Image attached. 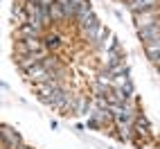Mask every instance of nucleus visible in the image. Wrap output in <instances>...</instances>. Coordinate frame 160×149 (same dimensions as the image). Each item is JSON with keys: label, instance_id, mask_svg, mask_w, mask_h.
I'll return each instance as SVG.
<instances>
[{"label": "nucleus", "instance_id": "nucleus-1", "mask_svg": "<svg viewBox=\"0 0 160 149\" xmlns=\"http://www.w3.org/2000/svg\"><path fill=\"white\" fill-rule=\"evenodd\" d=\"M74 23H77V27H79V29H86V27H90V25H95V23H99L88 0H83V3L77 7V14H74Z\"/></svg>", "mask_w": 160, "mask_h": 149}, {"label": "nucleus", "instance_id": "nucleus-2", "mask_svg": "<svg viewBox=\"0 0 160 149\" xmlns=\"http://www.w3.org/2000/svg\"><path fill=\"white\" fill-rule=\"evenodd\" d=\"M133 23H135L138 29L160 23V7L158 9H149V12H142V14H133Z\"/></svg>", "mask_w": 160, "mask_h": 149}, {"label": "nucleus", "instance_id": "nucleus-3", "mask_svg": "<svg viewBox=\"0 0 160 149\" xmlns=\"http://www.w3.org/2000/svg\"><path fill=\"white\" fill-rule=\"evenodd\" d=\"M0 133H2V149H16V147L23 145V140H20V136L16 133V129H12L9 124H5Z\"/></svg>", "mask_w": 160, "mask_h": 149}, {"label": "nucleus", "instance_id": "nucleus-4", "mask_svg": "<svg viewBox=\"0 0 160 149\" xmlns=\"http://www.w3.org/2000/svg\"><path fill=\"white\" fill-rule=\"evenodd\" d=\"M126 7H129L131 14H142V12H149V9H158L160 0H129Z\"/></svg>", "mask_w": 160, "mask_h": 149}, {"label": "nucleus", "instance_id": "nucleus-5", "mask_svg": "<svg viewBox=\"0 0 160 149\" xmlns=\"http://www.w3.org/2000/svg\"><path fill=\"white\" fill-rule=\"evenodd\" d=\"M138 39L142 41V45H144V43H151V41H156V39H160V23L138 29Z\"/></svg>", "mask_w": 160, "mask_h": 149}, {"label": "nucleus", "instance_id": "nucleus-6", "mask_svg": "<svg viewBox=\"0 0 160 149\" xmlns=\"http://www.w3.org/2000/svg\"><path fill=\"white\" fill-rule=\"evenodd\" d=\"M144 54L149 57L151 63H158L160 61V39L151 41V43H144Z\"/></svg>", "mask_w": 160, "mask_h": 149}, {"label": "nucleus", "instance_id": "nucleus-7", "mask_svg": "<svg viewBox=\"0 0 160 149\" xmlns=\"http://www.w3.org/2000/svg\"><path fill=\"white\" fill-rule=\"evenodd\" d=\"M43 43H45V48L52 52V50H59V48L63 45V41H61V34H59V32H50V34L43 36Z\"/></svg>", "mask_w": 160, "mask_h": 149}, {"label": "nucleus", "instance_id": "nucleus-8", "mask_svg": "<svg viewBox=\"0 0 160 149\" xmlns=\"http://www.w3.org/2000/svg\"><path fill=\"white\" fill-rule=\"evenodd\" d=\"M50 16H52V23H61V20H68L66 18V9H63L61 3H54L50 7Z\"/></svg>", "mask_w": 160, "mask_h": 149}, {"label": "nucleus", "instance_id": "nucleus-9", "mask_svg": "<svg viewBox=\"0 0 160 149\" xmlns=\"http://www.w3.org/2000/svg\"><path fill=\"white\" fill-rule=\"evenodd\" d=\"M16 149H32V147H27V145L23 142V145H20V147H16Z\"/></svg>", "mask_w": 160, "mask_h": 149}, {"label": "nucleus", "instance_id": "nucleus-10", "mask_svg": "<svg viewBox=\"0 0 160 149\" xmlns=\"http://www.w3.org/2000/svg\"><path fill=\"white\" fill-rule=\"evenodd\" d=\"M153 66H156V68H158V74H160V61H158V63H153Z\"/></svg>", "mask_w": 160, "mask_h": 149}]
</instances>
